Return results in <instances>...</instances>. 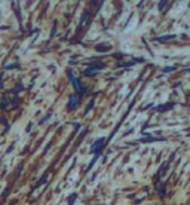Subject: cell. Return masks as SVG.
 I'll list each match as a JSON object with an SVG mask.
<instances>
[{
    "label": "cell",
    "mask_w": 190,
    "mask_h": 205,
    "mask_svg": "<svg viewBox=\"0 0 190 205\" xmlns=\"http://www.w3.org/2000/svg\"><path fill=\"white\" fill-rule=\"evenodd\" d=\"M105 146V138H100V140H97L92 147H91V153H95V156H98L101 152H103V149Z\"/></svg>",
    "instance_id": "obj_1"
},
{
    "label": "cell",
    "mask_w": 190,
    "mask_h": 205,
    "mask_svg": "<svg viewBox=\"0 0 190 205\" xmlns=\"http://www.w3.org/2000/svg\"><path fill=\"white\" fill-rule=\"evenodd\" d=\"M103 67H104V64H103V63L91 64V66H89V67L85 70V76H88V78H89V76H94V74H97V73H98V71H100Z\"/></svg>",
    "instance_id": "obj_2"
},
{
    "label": "cell",
    "mask_w": 190,
    "mask_h": 205,
    "mask_svg": "<svg viewBox=\"0 0 190 205\" xmlns=\"http://www.w3.org/2000/svg\"><path fill=\"white\" fill-rule=\"evenodd\" d=\"M68 78H70V80H71V83H73V86H74V89H76L77 95L80 97V95H82V92H83V86L80 85V80L74 78V76L71 74V71H68Z\"/></svg>",
    "instance_id": "obj_3"
},
{
    "label": "cell",
    "mask_w": 190,
    "mask_h": 205,
    "mask_svg": "<svg viewBox=\"0 0 190 205\" xmlns=\"http://www.w3.org/2000/svg\"><path fill=\"white\" fill-rule=\"evenodd\" d=\"M79 95H71L70 97V100H68V110H71V108L76 107V104L79 103Z\"/></svg>",
    "instance_id": "obj_4"
},
{
    "label": "cell",
    "mask_w": 190,
    "mask_h": 205,
    "mask_svg": "<svg viewBox=\"0 0 190 205\" xmlns=\"http://www.w3.org/2000/svg\"><path fill=\"white\" fill-rule=\"evenodd\" d=\"M172 104H166V106H163V107H156V110H159V112H163V110H166V108H171Z\"/></svg>",
    "instance_id": "obj_5"
},
{
    "label": "cell",
    "mask_w": 190,
    "mask_h": 205,
    "mask_svg": "<svg viewBox=\"0 0 190 205\" xmlns=\"http://www.w3.org/2000/svg\"><path fill=\"white\" fill-rule=\"evenodd\" d=\"M73 199H76V193H74V195H71L70 198H68V202H70V204H73Z\"/></svg>",
    "instance_id": "obj_6"
},
{
    "label": "cell",
    "mask_w": 190,
    "mask_h": 205,
    "mask_svg": "<svg viewBox=\"0 0 190 205\" xmlns=\"http://www.w3.org/2000/svg\"><path fill=\"white\" fill-rule=\"evenodd\" d=\"M175 36H166V37H161L159 40H169V39H174Z\"/></svg>",
    "instance_id": "obj_7"
},
{
    "label": "cell",
    "mask_w": 190,
    "mask_h": 205,
    "mask_svg": "<svg viewBox=\"0 0 190 205\" xmlns=\"http://www.w3.org/2000/svg\"><path fill=\"white\" fill-rule=\"evenodd\" d=\"M165 5H166V3H165V2H161V3H159V8H161V9H162V8H163V6H165Z\"/></svg>",
    "instance_id": "obj_8"
},
{
    "label": "cell",
    "mask_w": 190,
    "mask_h": 205,
    "mask_svg": "<svg viewBox=\"0 0 190 205\" xmlns=\"http://www.w3.org/2000/svg\"><path fill=\"white\" fill-rule=\"evenodd\" d=\"M0 88H3V82H2V74H0Z\"/></svg>",
    "instance_id": "obj_9"
}]
</instances>
